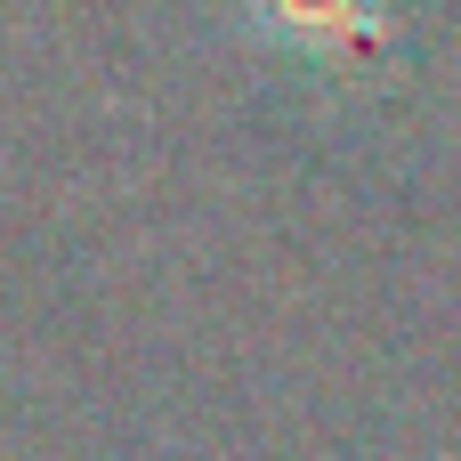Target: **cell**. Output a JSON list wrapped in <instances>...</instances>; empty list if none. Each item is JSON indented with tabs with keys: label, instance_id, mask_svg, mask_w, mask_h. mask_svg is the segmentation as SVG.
I'll use <instances>...</instances> for the list:
<instances>
[{
	"label": "cell",
	"instance_id": "obj_1",
	"mask_svg": "<svg viewBox=\"0 0 461 461\" xmlns=\"http://www.w3.org/2000/svg\"><path fill=\"white\" fill-rule=\"evenodd\" d=\"M243 24L276 49H308V57H332V49H357L381 32V0H235Z\"/></svg>",
	"mask_w": 461,
	"mask_h": 461
}]
</instances>
